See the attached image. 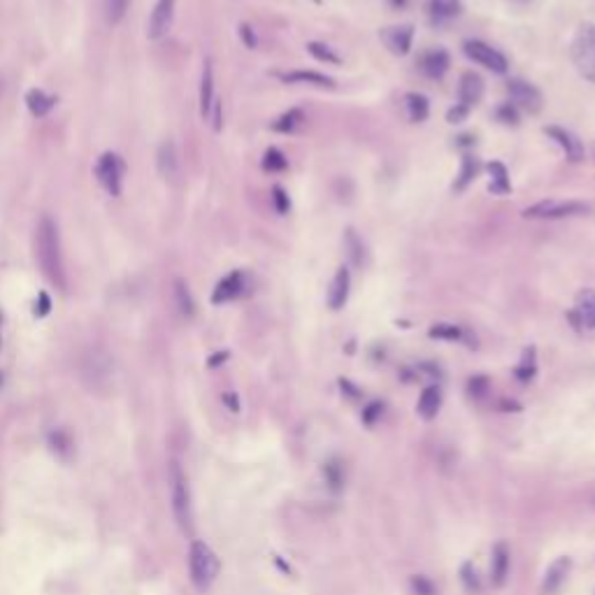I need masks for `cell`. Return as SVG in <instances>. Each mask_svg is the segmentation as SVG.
I'll list each match as a JSON object with an SVG mask.
<instances>
[{
    "instance_id": "1",
    "label": "cell",
    "mask_w": 595,
    "mask_h": 595,
    "mask_svg": "<svg viewBox=\"0 0 595 595\" xmlns=\"http://www.w3.org/2000/svg\"><path fill=\"white\" fill-rule=\"evenodd\" d=\"M35 259H38L44 277L61 291H66L68 281L63 270V256H61L58 226L51 217H42L38 228H35Z\"/></svg>"
},
{
    "instance_id": "2",
    "label": "cell",
    "mask_w": 595,
    "mask_h": 595,
    "mask_svg": "<svg viewBox=\"0 0 595 595\" xmlns=\"http://www.w3.org/2000/svg\"><path fill=\"white\" fill-rule=\"evenodd\" d=\"M219 570H221L219 558L205 544V542H202V539L191 542V549H189V574H191V584L195 586V589L205 593L209 586L214 584L217 576H219Z\"/></svg>"
},
{
    "instance_id": "3",
    "label": "cell",
    "mask_w": 595,
    "mask_h": 595,
    "mask_svg": "<svg viewBox=\"0 0 595 595\" xmlns=\"http://www.w3.org/2000/svg\"><path fill=\"white\" fill-rule=\"evenodd\" d=\"M572 63L586 82L595 84V24L586 21L574 33Z\"/></svg>"
},
{
    "instance_id": "4",
    "label": "cell",
    "mask_w": 595,
    "mask_h": 595,
    "mask_svg": "<svg viewBox=\"0 0 595 595\" xmlns=\"http://www.w3.org/2000/svg\"><path fill=\"white\" fill-rule=\"evenodd\" d=\"M591 212V205L581 200H539L535 205L523 209V219H542V221H558L570 217H584Z\"/></svg>"
},
{
    "instance_id": "5",
    "label": "cell",
    "mask_w": 595,
    "mask_h": 595,
    "mask_svg": "<svg viewBox=\"0 0 595 595\" xmlns=\"http://www.w3.org/2000/svg\"><path fill=\"white\" fill-rule=\"evenodd\" d=\"M170 500H172V512L175 519L180 523L182 530L191 528V493H189V482L182 465L175 463L170 465Z\"/></svg>"
},
{
    "instance_id": "6",
    "label": "cell",
    "mask_w": 595,
    "mask_h": 595,
    "mask_svg": "<svg viewBox=\"0 0 595 595\" xmlns=\"http://www.w3.org/2000/svg\"><path fill=\"white\" fill-rule=\"evenodd\" d=\"M123 172H126V163L123 158L114 152H105L95 163V177L105 191H108L112 198H119L121 189H123Z\"/></svg>"
},
{
    "instance_id": "7",
    "label": "cell",
    "mask_w": 595,
    "mask_h": 595,
    "mask_svg": "<svg viewBox=\"0 0 595 595\" xmlns=\"http://www.w3.org/2000/svg\"><path fill=\"white\" fill-rule=\"evenodd\" d=\"M463 51L470 61H475V63L484 66L486 70H491L495 75H507L509 70V61L507 56L498 51L491 44H486L482 40H465L463 42Z\"/></svg>"
},
{
    "instance_id": "8",
    "label": "cell",
    "mask_w": 595,
    "mask_h": 595,
    "mask_svg": "<svg viewBox=\"0 0 595 595\" xmlns=\"http://www.w3.org/2000/svg\"><path fill=\"white\" fill-rule=\"evenodd\" d=\"M507 95L512 105H517L519 110H526L528 114H539L544 108V98H542L539 88L526 82V79L512 77L507 82Z\"/></svg>"
},
{
    "instance_id": "9",
    "label": "cell",
    "mask_w": 595,
    "mask_h": 595,
    "mask_svg": "<svg viewBox=\"0 0 595 595\" xmlns=\"http://www.w3.org/2000/svg\"><path fill=\"white\" fill-rule=\"evenodd\" d=\"M379 40L393 56H407L414 44V24L386 26V29H381Z\"/></svg>"
},
{
    "instance_id": "10",
    "label": "cell",
    "mask_w": 595,
    "mask_h": 595,
    "mask_svg": "<svg viewBox=\"0 0 595 595\" xmlns=\"http://www.w3.org/2000/svg\"><path fill=\"white\" fill-rule=\"evenodd\" d=\"M175 5H177V0H156L152 16H149V24H147L149 40L158 42L170 33L172 21H175Z\"/></svg>"
},
{
    "instance_id": "11",
    "label": "cell",
    "mask_w": 595,
    "mask_h": 595,
    "mask_svg": "<svg viewBox=\"0 0 595 595\" xmlns=\"http://www.w3.org/2000/svg\"><path fill=\"white\" fill-rule=\"evenodd\" d=\"M247 272L244 270H233V272H228L224 279H221L214 291H212V305H226L230 303V300H237V298H242L244 293H247Z\"/></svg>"
},
{
    "instance_id": "12",
    "label": "cell",
    "mask_w": 595,
    "mask_h": 595,
    "mask_svg": "<svg viewBox=\"0 0 595 595\" xmlns=\"http://www.w3.org/2000/svg\"><path fill=\"white\" fill-rule=\"evenodd\" d=\"M544 133H547V138L549 140H554L558 147L563 149V154L565 158L570 163H579L584 161V145H581V140L574 135L572 130H567L563 126H544Z\"/></svg>"
},
{
    "instance_id": "13",
    "label": "cell",
    "mask_w": 595,
    "mask_h": 595,
    "mask_svg": "<svg viewBox=\"0 0 595 595\" xmlns=\"http://www.w3.org/2000/svg\"><path fill=\"white\" fill-rule=\"evenodd\" d=\"M349 293H351V272L346 265H340L333 274L331 289H328L326 303L333 312H340V309L349 303Z\"/></svg>"
},
{
    "instance_id": "14",
    "label": "cell",
    "mask_w": 595,
    "mask_h": 595,
    "mask_svg": "<svg viewBox=\"0 0 595 595\" xmlns=\"http://www.w3.org/2000/svg\"><path fill=\"white\" fill-rule=\"evenodd\" d=\"M570 570H572V558H567V556L556 558V561L547 567L544 579H542V595H556L561 591L563 584L567 581V576H570Z\"/></svg>"
},
{
    "instance_id": "15",
    "label": "cell",
    "mask_w": 595,
    "mask_h": 595,
    "mask_svg": "<svg viewBox=\"0 0 595 595\" xmlns=\"http://www.w3.org/2000/svg\"><path fill=\"white\" fill-rule=\"evenodd\" d=\"M486 91V84L482 75L472 73V70H467V73L460 75V82H458V103H463L465 108L472 110L475 105L482 103Z\"/></svg>"
},
{
    "instance_id": "16",
    "label": "cell",
    "mask_w": 595,
    "mask_h": 595,
    "mask_svg": "<svg viewBox=\"0 0 595 595\" xmlns=\"http://www.w3.org/2000/svg\"><path fill=\"white\" fill-rule=\"evenodd\" d=\"M156 167L158 175L163 177L165 182H175L180 177V154H177V147L172 140H165L156 152Z\"/></svg>"
},
{
    "instance_id": "17",
    "label": "cell",
    "mask_w": 595,
    "mask_h": 595,
    "mask_svg": "<svg viewBox=\"0 0 595 595\" xmlns=\"http://www.w3.org/2000/svg\"><path fill=\"white\" fill-rule=\"evenodd\" d=\"M274 77L281 79L284 84H307L316 88H335V79L316 73V70H291V73H274Z\"/></svg>"
},
{
    "instance_id": "18",
    "label": "cell",
    "mask_w": 595,
    "mask_h": 595,
    "mask_svg": "<svg viewBox=\"0 0 595 595\" xmlns=\"http://www.w3.org/2000/svg\"><path fill=\"white\" fill-rule=\"evenodd\" d=\"M214 68L212 58L202 61V75H200V117L209 121L212 108H214Z\"/></svg>"
},
{
    "instance_id": "19",
    "label": "cell",
    "mask_w": 595,
    "mask_h": 595,
    "mask_svg": "<svg viewBox=\"0 0 595 595\" xmlns=\"http://www.w3.org/2000/svg\"><path fill=\"white\" fill-rule=\"evenodd\" d=\"M421 73L428 77V79H442L444 75L449 73L451 68V58H449V51L447 49H430L425 51L421 56Z\"/></svg>"
},
{
    "instance_id": "20",
    "label": "cell",
    "mask_w": 595,
    "mask_h": 595,
    "mask_svg": "<svg viewBox=\"0 0 595 595\" xmlns=\"http://www.w3.org/2000/svg\"><path fill=\"white\" fill-rule=\"evenodd\" d=\"M509 576V547L498 542L491 552V584L495 589H502Z\"/></svg>"
},
{
    "instance_id": "21",
    "label": "cell",
    "mask_w": 595,
    "mask_h": 595,
    "mask_svg": "<svg viewBox=\"0 0 595 595\" xmlns=\"http://www.w3.org/2000/svg\"><path fill=\"white\" fill-rule=\"evenodd\" d=\"M574 314L579 316L581 328L595 331V289H581L574 296Z\"/></svg>"
},
{
    "instance_id": "22",
    "label": "cell",
    "mask_w": 595,
    "mask_h": 595,
    "mask_svg": "<svg viewBox=\"0 0 595 595\" xmlns=\"http://www.w3.org/2000/svg\"><path fill=\"white\" fill-rule=\"evenodd\" d=\"M442 407V388L438 384H430L421 390L419 403H416V414L421 416L423 421H433L438 416Z\"/></svg>"
},
{
    "instance_id": "23",
    "label": "cell",
    "mask_w": 595,
    "mask_h": 595,
    "mask_svg": "<svg viewBox=\"0 0 595 595\" xmlns=\"http://www.w3.org/2000/svg\"><path fill=\"white\" fill-rule=\"evenodd\" d=\"M488 172V191L493 195H509L512 193V180H509V170L507 165L500 161H491L486 165Z\"/></svg>"
},
{
    "instance_id": "24",
    "label": "cell",
    "mask_w": 595,
    "mask_h": 595,
    "mask_svg": "<svg viewBox=\"0 0 595 595\" xmlns=\"http://www.w3.org/2000/svg\"><path fill=\"white\" fill-rule=\"evenodd\" d=\"M403 103H405L407 119H410L412 123H423L425 119L430 117V100L423 93H419V91L405 93Z\"/></svg>"
},
{
    "instance_id": "25",
    "label": "cell",
    "mask_w": 595,
    "mask_h": 595,
    "mask_svg": "<svg viewBox=\"0 0 595 595\" xmlns=\"http://www.w3.org/2000/svg\"><path fill=\"white\" fill-rule=\"evenodd\" d=\"M56 95H49L42 88H31L26 93V108L33 114V117H47V114L56 108Z\"/></svg>"
},
{
    "instance_id": "26",
    "label": "cell",
    "mask_w": 595,
    "mask_h": 595,
    "mask_svg": "<svg viewBox=\"0 0 595 595\" xmlns=\"http://www.w3.org/2000/svg\"><path fill=\"white\" fill-rule=\"evenodd\" d=\"M479 170H482V163H479V158L475 154H465L460 158V170L456 175V182H454V191L456 193H463L470 184L477 180Z\"/></svg>"
},
{
    "instance_id": "27",
    "label": "cell",
    "mask_w": 595,
    "mask_h": 595,
    "mask_svg": "<svg viewBox=\"0 0 595 595\" xmlns=\"http://www.w3.org/2000/svg\"><path fill=\"white\" fill-rule=\"evenodd\" d=\"M344 249H346V256H349L353 268H363V265H366V261H368L366 242H363V237L353 228L344 230Z\"/></svg>"
},
{
    "instance_id": "28",
    "label": "cell",
    "mask_w": 595,
    "mask_h": 595,
    "mask_svg": "<svg viewBox=\"0 0 595 595\" xmlns=\"http://www.w3.org/2000/svg\"><path fill=\"white\" fill-rule=\"evenodd\" d=\"M535 375H537V349L530 344L523 349L519 366L514 368V377H517L521 384H530V381L535 379Z\"/></svg>"
},
{
    "instance_id": "29",
    "label": "cell",
    "mask_w": 595,
    "mask_h": 595,
    "mask_svg": "<svg viewBox=\"0 0 595 595\" xmlns=\"http://www.w3.org/2000/svg\"><path fill=\"white\" fill-rule=\"evenodd\" d=\"M428 12L433 21H449L463 12V3L460 0H428Z\"/></svg>"
},
{
    "instance_id": "30",
    "label": "cell",
    "mask_w": 595,
    "mask_h": 595,
    "mask_svg": "<svg viewBox=\"0 0 595 595\" xmlns=\"http://www.w3.org/2000/svg\"><path fill=\"white\" fill-rule=\"evenodd\" d=\"M303 123H305V112L300 110V108H291L284 114H279V117L270 123V128L274 133H284V135H289V133L298 130L300 126H303Z\"/></svg>"
},
{
    "instance_id": "31",
    "label": "cell",
    "mask_w": 595,
    "mask_h": 595,
    "mask_svg": "<svg viewBox=\"0 0 595 595\" xmlns=\"http://www.w3.org/2000/svg\"><path fill=\"white\" fill-rule=\"evenodd\" d=\"M428 335L433 340H444V342H463L465 337V328L458 326V324H447V321H440V324H433L428 328Z\"/></svg>"
},
{
    "instance_id": "32",
    "label": "cell",
    "mask_w": 595,
    "mask_h": 595,
    "mask_svg": "<svg viewBox=\"0 0 595 595\" xmlns=\"http://www.w3.org/2000/svg\"><path fill=\"white\" fill-rule=\"evenodd\" d=\"M175 305L180 309V314L191 319L195 314V303H193V296L189 291V284L184 279H175Z\"/></svg>"
},
{
    "instance_id": "33",
    "label": "cell",
    "mask_w": 595,
    "mask_h": 595,
    "mask_svg": "<svg viewBox=\"0 0 595 595\" xmlns=\"http://www.w3.org/2000/svg\"><path fill=\"white\" fill-rule=\"evenodd\" d=\"M305 47H307L309 54H312L316 61H321V63H326V66H342V56L337 54L331 44L312 40V42H307Z\"/></svg>"
},
{
    "instance_id": "34",
    "label": "cell",
    "mask_w": 595,
    "mask_h": 595,
    "mask_svg": "<svg viewBox=\"0 0 595 595\" xmlns=\"http://www.w3.org/2000/svg\"><path fill=\"white\" fill-rule=\"evenodd\" d=\"M263 170L265 172H284L289 167V158L284 156L281 149L277 147H270V149H265V154H263Z\"/></svg>"
},
{
    "instance_id": "35",
    "label": "cell",
    "mask_w": 595,
    "mask_h": 595,
    "mask_svg": "<svg viewBox=\"0 0 595 595\" xmlns=\"http://www.w3.org/2000/svg\"><path fill=\"white\" fill-rule=\"evenodd\" d=\"M324 477H326V484L328 488H333V491H342L344 486V470L340 465V460H326L324 463Z\"/></svg>"
},
{
    "instance_id": "36",
    "label": "cell",
    "mask_w": 595,
    "mask_h": 595,
    "mask_svg": "<svg viewBox=\"0 0 595 595\" xmlns=\"http://www.w3.org/2000/svg\"><path fill=\"white\" fill-rule=\"evenodd\" d=\"M130 0H105V19H108L110 26L121 24V19L128 12Z\"/></svg>"
},
{
    "instance_id": "37",
    "label": "cell",
    "mask_w": 595,
    "mask_h": 595,
    "mask_svg": "<svg viewBox=\"0 0 595 595\" xmlns=\"http://www.w3.org/2000/svg\"><path fill=\"white\" fill-rule=\"evenodd\" d=\"M47 440H49V447L54 449L58 456H70V451H73V440H70V435L66 430H61V428L51 430Z\"/></svg>"
},
{
    "instance_id": "38",
    "label": "cell",
    "mask_w": 595,
    "mask_h": 595,
    "mask_svg": "<svg viewBox=\"0 0 595 595\" xmlns=\"http://www.w3.org/2000/svg\"><path fill=\"white\" fill-rule=\"evenodd\" d=\"M495 119H498L502 126H509V128H517L521 123V114L519 108L512 103H502L498 105V110H495Z\"/></svg>"
},
{
    "instance_id": "39",
    "label": "cell",
    "mask_w": 595,
    "mask_h": 595,
    "mask_svg": "<svg viewBox=\"0 0 595 595\" xmlns=\"http://www.w3.org/2000/svg\"><path fill=\"white\" fill-rule=\"evenodd\" d=\"M488 390H491V379H488L486 375H475V377L467 379V395L475 398V400L486 398Z\"/></svg>"
},
{
    "instance_id": "40",
    "label": "cell",
    "mask_w": 595,
    "mask_h": 595,
    "mask_svg": "<svg viewBox=\"0 0 595 595\" xmlns=\"http://www.w3.org/2000/svg\"><path fill=\"white\" fill-rule=\"evenodd\" d=\"M410 591L414 595H438V586H435L425 574H414V576H410Z\"/></svg>"
},
{
    "instance_id": "41",
    "label": "cell",
    "mask_w": 595,
    "mask_h": 595,
    "mask_svg": "<svg viewBox=\"0 0 595 595\" xmlns=\"http://www.w3.org/2000/svg\"><path fill=\"white\" fill-rule=\"evenodd\" d=\"M272 205H274V209H277V214H281V217L291 212V198H289L286 189L279 186V184L272 186Z\"/></svg>"
},
{
    "instance_id": "42",
    "label": "cell",
    "mask_w": 595,
    "mask_h": 595,
    "mask_svg": "<svg viewBox=\"0 0 595 595\" xmlns=\"http://www.w3.org/2000/svg\"><path fill=\"white\" fill-rule=\"evenodd\" d=\"M381 414H384V403H381V400H370L366 407H363L361 419H363V423H366L368 428H370V425L377 423V419H379Z\"/></svg>"
},
{
    "instance_id": "43",
    "label": "cell",
    "mask_w": 595,
    "mask_h": 595,
    "mask_svg": "<svg viewBox=\"0 0 595 595\" xmlns=\"http://www.w3.org/2000/svg\"><path fill=\"white\" fill-rule=\"evenodd\" d=\"M460 579H463L467 591H479V589H482V581H479V574H477L472 563H463V567H460Z\"/></svg>"
},
{
    "instance_id": "44",
    "label": "cell",
    "mask_w": 595,
    "mask_h": 595,
    "mask_svg": "<svg viewBox=\"0 0 595 595\" xmlns=\"http://www.w3.org/2000/svg\"><path fill=\"white\" fill-rule=\"evenodd\" d=\"M237 33H239V40L244 42L247 49H256V47H259V38H256V31L252 29L249 24H239Z\"/></svg>"
},
{
    "instance_id": "45",
    "label": "cell",
    "mask_w": 595,
    "mask_h": 595,
    "mask_svg": "<svg viewBox=\"0 0 595 595\" xmlns=\"http://www.w3.org/2000/svg\"><path fill=\"white\" fill-rule=\"evenodd\" d=\"M467 117H470V108H465L463 103H456L454 108H449V112H447V121L451 123V126H456V123H463Z\"/></svg>"
},
{
    "instance_id": "46",
    "label": "cell",
    "mask_w": 595,
    "mask_h": 595,
    "mask_svg": "<svg viewBox=\"0 0 595 595\" xmlns=\"http://www.w3.org/2000/svg\"><path fill=\"white\" fill-rule=\"evenodd\" d=\"M209 119H212V128H214L217 133H221V128H224V103L214 100V108H212V114H209Z\"/></svg>"
},
{
    "instance_id": "47",
    "label": "cell",
    "mask_w": 595,
    "mask_h": 595,
    "mask_svg": "<svg viewBox=\"0 0 595 595\" xmlns=\"http://www.w3.org/2000/svg\"><path fill=\"white\" fill-rule=\"evenodd\" d=\"M51 312V298L47 296V291L38 293V303H35V316H47Z\"/></svg>"
},
{
    "instance_id": "48",
    "label": "cell",
    "mask_w": 595,
    "mask_h": 595,
    "mask_svg": "<svg viewBox=\"0 0 595 595\" xmlns=\"http://www.w3.org/2000/svg\"><path fill=\"white\" fill-rule=\"evenodd\" d=\"M419 372H423V375H428L430 379H442L444 375H442V368L438 366V363H433V361H423V363H419V368H416Z\"/></svg>"
},
{
    "instance_id": "49",
    "label": "cell",
    "mask_w": 595,
    "mask_h": 595,
    "mask_svg": "<svg viewBox=\"0 0 595 595\" xmlns=\"http://www.w3.org/2000/svg\"><path fill=\"white\" fill-rule=\"evenodd\" d=\"M337 384H340V388H342V393L346 395V398H351V400H358V398L363 395L361 393V388L358 386H353V381L351 379H337Z\"/></svg>"
},
{
    "instance_id": "50",
    "label": "cell",
    "mask_w": 595,
    "mask_h": 595,
    "mask_svg": "<svg viewBox=\"0 0 595 595\" xmlns=\"http://www.w3.org/2000/svg\"><path fill=\"white\" fill-rule=\"evenodd\" d=\"M475 145H477V138L472 135V133H463V135L456 138V147L458 149H472Z\"/></svg>"
},
{
    "instance_id": "51",
    "label": "cell",
    "mask_w": 595,
    "mask_h": 595,
    "mask_svg": "<svg viewBox=\"0 0 595 595\" xmlns=\"http://www.w3.org/2000/svg\"><path fill=\"white\" fill-rule=\"evenodd\" d=\"M230 358V353L228 351H217V353H212V356L207 358V368H219V366H224V363Z\"/></svg>"
},
{
    "instance_id": "52",
    "label": "cell",
    "mask_w": 595,
    "mask_h": 595,
    "mask_svg": "<svg viewBox=\"0 0 595 595\" xmlns=\"http://www.w3.org/2000/svg\"><path fill=\"white\" fill-rule=\"evenodd\" d=\"M224 405L228 407L230 412H239V400L235 393H224Z\"/></svg>"
},
{
    "instance_id": "53",
    "label": "cell",
    "mask_w": 595,
    "mask_h": 595,
    "mask_svg": "<svg viewBox=\"0 0 595 595\" xmlns=\"http://www.w3.org/2000/svg\"><path fill=\"white\" fill-rule=\"evenodd\" d=\"M500 407H502L505 412H521V405L514 403V400H509V398H505V400H500Z\"/></svg>"
},
{
    "instance_id": "54",
    "label": "cell",
    "mask_w": 595,
    "mask_h": 595,
    "mask_svg": "<svg viewBox=\"0 0 595 595\" xmlns=\"http://www.w3.org/2000/svg\"><path fill=\"white\" fill-rule=\"evenodd\" d=\"M565 316L570 319V324H572V328H574L576 333H581V331H584V328H581V321H579V316L574 314V309H570V312H567Z\"/></svg>"
},
{
    "instance_id": "55",
    "label": "cell",
    "mask_w": 595,
    "mask_h": 595,
    "mask_svg": "<svg viewBox=\"0 0 595 595\" xmlns=\"http://www.w3.org/2000/svg\"><path fill=\"white\" fill-rule=\"evenodd\" d=\"M388 5L393 7V10H405V7L410 5V0H388Z\"/></svg>"
},
{
    "instance_id": "56",
    "label": "cell",
    "mask_w": 595,
    "mask_h": 595,
    "mask_svg": "<svg viewBox=\"0 0 595 595\" xmlns=\"http://www.w3.org/2000/svg\"><path fill=\"white\" fill-rule=\"evenodd\" d=\"M353 351H356V342L349 340V342H346V353H353Z\"/></svg>"
},
{
    "instance_id": "57",
    "label": "cell",
    "mask_w": 595,
    "mask_h": 595,
    "mask_svg": "<svg viewBox=\"0 0 595 595\" xmlns=\"http://www.w3.org/2000/svg\"><path fill=\"white\" fill-rule=\"evenodd\" d=\"M314 3H316V5H321V3H324V0H314Z\"/></svg>"
},
{
    "instance_id": "58",
    "label": "cell",
    "mask_w": 595,
    "mask_h": 595,
    "mask_svg": "<svg viewBox=\"0 0 595 595\" xmlns=\"http://www.w3.org/2000/svg\"><path fill=\"white\" fill-rule=\"evenodd\" d=\"M0 384H3V375H0Z\"/></svg>"
},
{
    "instance_id": "59",
    "label": "cell",
    "mask_w": 595,
    "mask_h": 595,
    "mask_svg": "<svg viewBox=\"0 0 595 595\" xmlns=\"http://www.w3.org/2000/svg\"><path fill=\"white\" fill-rule=\"evenodd\" d=\"M0 346H3V337H0Z\"/></svg>"
},
{
    "instance_id": "60",
    "label": "cell",
    "mask_w": 595,
    "mask_h": 595,
    "mask_svg": "<svg viewBox=\"0 0 595 595\" xmlns=\"http://www.w3.org/2000/svg\"><path fill=\"white\" fill-rule=\"evenodd\" d=\"M521 3H523V0H521Z\"/></svg>"
}]
</instances>
